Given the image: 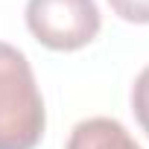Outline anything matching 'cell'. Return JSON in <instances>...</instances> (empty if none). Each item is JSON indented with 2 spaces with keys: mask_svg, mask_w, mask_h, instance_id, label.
Masks as SVG:
<instances>
[{
  "mask_svg": "<svg viewBox=\"0 0 149 149\" xmlns=\"http://www.w3.org/2000/svg\"><path fill=\"white\" fill-rule=\"evenodd\" d=\"M64 149H143L114 117H88L70 129Z\"/></svg>",
  "mask_w": 149,
  "mask_h": 149,
  "instance_id": "3",
  "label": "cell"
},
{
  "mask_svg": "<svg viewBox=\"0 0 149 149\" xmlns=\"http://www.w3.org/2000/svg\"><path fill=\"white\" fill-rule=\"evenodd\" d=\"M132 111H134L140 129L149 137V67H143L137 73V79L132 85Z\"/></svg>",
  "mask_w": 149,
  "mask_h": 149,
  "instance_id": "4",
  "label": "cell"
},
{
  "mask_svg": "<svg viewBox=\"0 0 149 149\" xmlns=\"http://www.w3.org/2000/svg\"><path fill=\"white\" fill-rule=\"evenodd\" d=\"M26 26L50 50H79L102 26L94 0H26Z\"/></svg>",
  "mask_w": 149,
  "mask_h": 149,
  "instance_id": "2",
  "label": "cell"
},
{
  "mask_svg": "<svg viewBox=\"0 0 149 149\" xmlns=\"http://www.w3.org/2000/svg\"><path fill=\"white\" fill-rule=\"evenodd\" d=\"M108 6L129 24H149V0H108Z\"/></svg>",
  "mask_w": 149,
  "mask_h": 149,
  "instance_id": "5",
  "label": "cell"
},
{
  "mask_svg": "<svg viewBox=\"0 0 149 149\" xmlns=\"http://www.w3.org/2000/svg\"><path fill=\"white\" fill-rule=\"evenodd\" d=\"M47 126L29 58L0 41V149H35Z\"/></svg>",
  "mask_w": 149,
  "mask_h": 149,
  "instance_id": "1",
  "label": "cell"
}]
</instances>
